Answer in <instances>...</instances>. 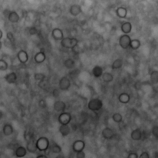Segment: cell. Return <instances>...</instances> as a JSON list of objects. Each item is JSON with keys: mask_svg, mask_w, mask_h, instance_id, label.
Masks as SVG:
<instances>
[{"mask_svg": "<svg viewBox=\"0 0 158 158\" xmlns=\"http://www.w3.org/2000/svg\"><path fill=\"white\" fill-rule=\"evenodd\" d=\"M50 143L49 139L47 137H40L36 141L38 150L41 152H46L49 149Z\"/></svg>", "mask_w": 158, "mask_h": 158, "instance_id": "6da1fadb", "label": "cell"}, {"mask_svg": "<svg viewBox=\"0 0 158 158\" xmlns=\"http://www.w3.org/2000/svg\"><path fill=\"white\" fill-rule=\"evenodd\" d=\"M103 106L102 101L98 98H94L90 100L88 107L92 111H98L101 109Z\"/></svg>", "mask_w": 158, "mask_h": 158, "instance_id": "7a4b0ae2", "label": "cell"}, {"mask_svg": "<svg viewBox=\"0 0 158 158\" xmlns=\"http://www.w3.org/2000/svg\"><path fill=\"white\" fill-rule=\"evenodd\" d=\"M78 42V40L76 38H65L62 40L61 43L64 47L72 49L77 45Z\"/></svg>", "mask_w": 158, "mask_h": 158, "instance_id": "3957f363", "label": "cell"}, {"mask_svg": "<svg viewBox=\"0 0 158 158\" xmlns=\"http://www.w3.org/2000/svg\"><path fill=\"white\" fill-rule=\"evenodd\" d=\"M71 120V115L69 112L61 113L58 117V121L61 125H68Z\"/></svg>", "mask_w": 158, "mask_h": 158, "instance_id": "277c9868", "label": "cell"}, {"mask_svg": "<svg viewBox=\"0 0 158 158\" xmlns=\"http://www.w3.org/2000/svg\"><path fill=\"white\" fill-rule=\"evenodd\" d=\"M71 81L68 78L64 77L59 80V88L62 91H66L68 90L71 86Z\"/></svg>", "mask_w": 158, "mask_h": 158, "instance_id": "5b68a950", "label": "cell"}, {"mask_svg": "<svg viewBox=\"0 0 158 158\" xmlns=\"http://www.w3.org/2000/svg\"><path fill=\"white\" fill-rule=\"evenodd\" d=\"M85 143L82 140H77L75 141L72 145V149L76 153L81 152L84 150L85 148Z\"/></svg>", "mask_w": 158, "mask_h": 158, "instance_id": "8992f818", "label": "cell"}, {"mask_svg": "<svg viewBox=\"0 0 158 158\" xmlns=\"http://www.w3.org/2000/svg\"><path fill=\"white\" fill-rule=\"evenodd\" d=\"M102 137L106 139H112L115 137V135L113 130L109 127H106L102 130Z\"/></svg>", "mask_w": 158, "mask_h": 158, "instance_id": "52a82bcc", "label": "cell"}, {"mask_svg": "<svg viewBox=\"0 0 158 158\" xmlns=\"http://www.w3.org/2000/svg\"><path fill=\"white\" fill-rule=\"evenodd\" d=\"M144 135V133L140 128H136L132 131L131 137L134 141H139L142 139Z\"/></svg>", "mask_w": 158, "mask_h": 158, "instance_id": "ba28073f", "label": "cell"}, {"mask_svg": "<svg viewBox=\"0 0 158 158\" xmlns=\"http://www.w3.org/2000/svg\"><path fill=\"white\" fill-rule=\"evenodd\" d=\"M66 108L65 103L61 101H57L54 104V109L58 112H64Z\"/></svg>", "mask_w": 158, "mask_h": 158, "instance_id": "9c48e42d", "label": "cell"}, {"mask_svg": "<svg viewBox=\"0 0 158 158\" xmlns=\"http://www.w3.org/2000/svg\"><path fill=\"white\" fill-rule=\"evenodd\" d=\"M26 148L27 151L29 153H35L38 150L36 146V142H35V139L27 142Z\"/></svg>", "mask_w": 158, "mask_h": 158, "instance_id": "30bf717a", "label": "cell"}, {"mask_svg": "<svg viewBox=\"0 0 158 158\" xmlns=\"http://www.w3.org/2000/svg\"><path fill=\"white\" fill-rule=\"evenodd\" d=\"M131 44L130 38L128 35H125L121 37L120 40V44L123 48H127Z\"/></svg>", "mask_w": 158, "mask_h": 158, "instance_id": "8fae6325", "label": "cell"}, {"mask_svg": "<svg viewBox=\"0 0 158 158\" xmlns=\"http://www.w3.org/2000/svg\"><path fill=\"white\" fill-rule=\"evenodd\" d=\"M27 151V148L23 146H19L16 149L14 152V155L17 158H22L26 155Z\"/></svg>", "mask_w": 158, "mask_h": 158, "instance_id": "7c38bea8", "label": "cell"}, {"mask_svg": "<svg viewBox=\"0 0 158 158\" xmlns=\"http://www.w3.org/2000/svg\"><path fill=\"white\" fill-rule=\"evenodd\" d=\"M48 150L52 153H59L61 152L62 149L60 146L56 142H52L50 143Z\"/></svg>", "mask_w": 158, "mask_h": 158, "instance_id": "4fadbf2b", "label": "cell"}, {"mask_svg": "<svg viewBox=\"0 0 158 158\" xmlns=\"http://www.w3.org/2000/svg\"><path fill=\"white\" fill-rule=\"evenodd\" d=\"M3 133L5 136H10L14 132V128L12 125L7 123L4 125L3 129Z\"/></svg>", "mask_w": 158, "mask_h": 158, "instance_id": "5bb4252c", "label": "cell"}, {"mask_svg": "<svg viewBox=\"0 0 158 158\" xmlns=\"http://www.w3.org/2000/svg\"><path fill=\"white\" fill-rule=\"evenodd\" d=\"M59 132L63 137L67 136L71 132V128L68 125H61L59 128Z\"/></svg>", "mask_w": 158, "mask_h": 158, "instance_id": "9a60e30c", "label": "cell"}, {"mask_svg": "<svg viewBox=\"0 0 158 158\" xmlns=\"http://www.w3.org/2000/svg\"><path fill=\"white\" fill-rule=\"evenodd\" d=\"M18 58L21 63H26L28 60V55L24 50H21L18 53Z\"/></svg>", "mask_w": 158, "mask_h": 158, "instance_id": "2e32d148", "label": "cell"}, {"mask_svg": "<svg viewBox=\"0 0 158 158\" xmlns=\"http://www.w3.org/2000/svg\"><path fill=\"white\" fill-rule=\"evenodd\" d=\"M5 79L8 84H14L16 81L17 76L14 72H11L5 76Z\"/></svg>", "mask_w": 158, "mask_h": 158, "instance_id": "e0dca14e", "label": "cell"}, {"mask_svg": "<svg viewBox=\"0 0 158 158\" xmlns=\"http://www.w3.org/2000/svg\"><path fill=\"white\" fill-rule=\"evenodd\" d=\"M52 35L54 38L55 40H60L63 39V36H64L63 33H62L60 29H58V28H56L54 30L52 31Z\"/></svg>", "mask_w": 158, "mask_h": 158, "instance_id": "ac0fdd59", "label": "cell"}, {"mask_svg": "<svg viewBox=\"0 0 158 158\" xmlns=\"http://www.w3.org/2000/svg\"><path fill=\"white\" fill-rule=\"evenodd\" d=\"M70 13L74 16L79 14L81 12V8L78 5H72L70 8Z\"/></svg>", "mask_w": 158, "mask_h": 158, "instance_id": "d6986e66", "label": "cell"}, {"mask_svg": "<svg viewBox=\"0 0 158 158\" xmlns=\"http://www.w3.org/2000/svg\"><path fill=\"white\" fill-rule=\"evenodd\" d=\"M92 74L95 78H99L102 75V69L99 66H96L92 70Z\"/></svg>", "mask_w": 158, "mask_h": 158, "instance_id": "ffe728a7", "label": "cell"}, {"mask_svg": "<svg viewBox=\"0 0 158 158\" xmlns=\"http://www.w3.org/2000/svg\"><path fill=\"white\" fill-rule=\"evenodd\" d=\"M119 100L120 102L122 104H127L129 102L130 100V97L127 93H122L119 97Z\"/></svg>", "mask_w": 158, "mask_h": 158, "instance_id": "44dd1931", "label": "cell"}, {"mask_svg": "<svg viewBox=\"0 0 158 158\" xmlns=\"http://www.w3.org/2000/svg\"><path fill=\"white\" fill-rule=\"evenodd\" d=\"M8 19L12 22H17L19 21L20 17L18 14L15 12H12L10 13L8 15Z\"/></svg>", "mask_w": 158, "mask_h": 158, "instance_id": "7402d4cb", "label": "cell"}, {"mask_svg": "<svg viewBox=\"0 0 158 158\" xmlns=\"http://www.w3.org/2000/svg\"><path fill=\"white\" fill-rule=\"evenodd\" d=\"M45 54L42 52H40L36 54L34 57V59L37 63H41L45 60Z\"/></svg>", "mask_w": 158, "mask_h": 158, "instance_id": "603a6c76", "label": "cell"}, {"mask_svg": "<svg viewBox=\"0 0 158 158\" xmlns=\"http://www.w3.org/2000/svg\"><path fill=\"white\" fill-rule=\"evenodd\" d=\"M150 80L151 83L153 84L158 83V71H154L151 73L150 75Z\"/></svg>", "mask_w": 158, "mask_h": 158, "instance_id": "cb8c5ba5", "label": "cell"}, {"mask_svg": "<svg viewBox=\"0 0 158 158\" xmlns=\"http://www.w3.org/2000/svg\"><path fill=\"white\" fill-rule=\"evenodd\" d=\"M102 78L104 81L106 82V83L111 82L113 80V76L110 73H108V72H106V73L103 74Z\"/></svg>", "mask_w": 158, "mask_h": 158, "instance_id": "d4e9b609", "label": "cell"}, {"mask_svg": "<svg viewBox=\"0 0 158 158\" xmlns=\"http://www.w3.org/2000/svg\"><path fill=\"white\" fill-rule=\"evenodd\" d=\"M112 118L113 121L116 123H121L122 121V115L120 113H115L113 114Z\"/></svg>", "mask_w": 158, "mask_h": 158, "instance_id": "484cf974", "label": "cell"}, {"mask_svg": "<svg viewBox=\"0 0 158 158\" xmlns=\"http://www.w3.org/2000/svg\"><path fill=\"white\" fill-rule=\"evenodd\" d=\"M24 138L27 142L35 139L34 134L30 132H26L24 134Z\"/></svg>", "mask_w": 158, "mask_h": 158, "instance_id": "4316f807", "label": "cell"}, {"mask_svg": "<svg viewBox=\"0 0 158 158\" xmlns=\"http://www.w3.org/2000/svg\"><path fill=\"white\" fill-rule=\"evenodd\" d=\"M65 65L67 68H72L74 66V62L72 61L71 59H67V60L65 61Z\"/></svg>", "mask_w": 158, "mask_h": 158, "instance_id": "83f0119b", "label": "cell"}, {"mask_svg": "<svg viewBox=\"0 0 158 158\" xmlns=\"http://www.w3.org/2000/svg\"><path fill=\"white\" fill-rule=\"evenodd\" d=\"M122 66V61L121 60V59H117L115 61L114 64H113L112 68L114 69H118L121 67Z\"/></svg>", "mask_w": 158, "mask_h": 158, "instance_id": "f1b7e54d", "label": "cell"}, {"mask_svg": "<svg viewBox=\"0 0 158 158\" xmlns=\"http://www.w3.org/2000/svg\"><path fill=\"white\" fill-rule=\"evenodd\" d=\"M45 77L44 75L41 73H37L34 75V78L36 80H40L43 81L45 78Z\"/></svg>", "mask_w": 158, "mask_h": 158, "instance_id": "f546056e", "label": "cell"}, {"mask_svg": "<svg viewBox=\"0 0 158 158\" xmlns=\"http://www.w3.org/2000/svg\"><path fill=\"white\" fill-rule=\"evenodd\" d=\"M123 31L125 32V33H129L131 30V25L128 23H126L123 24L122 27Z\"/></svg>", "mask_w": 158, "mask_h": 158, "instance_id": "4dcf8cb0", "label": "cell"}, {"mask_svg": "<svg viewBox=\"0 0 158 158\" xmlns=\"http://www.w3.org/2000/svg\"><path fill=\"white\" fill-rule=\"evenodd\" d=\"M153 135L156 138L158 139V126H155L152 130Z\"/></svg>", "mask_w": 158, "mask_h": 158, "instance_id": "1f68e13d", "label": "cell"}, {"mask_svg": "<svg viewBox=\"0 0 158 158\" xmlns=\"http://www.w3.org/2000/svg\"><path fill=\"white\" fill-rule=\"evenodd\" d=\"M76 158H85V153L84 151H81L76 153Z\"/></svg>", "mask_w": 158, "mask_h": 158, "instance_id": "d6a6232c", "label": "cell"}, {"mask_svg": "<svg viewBox=\"0 0 158 158\" xmlns=\"http://www.w3.org/2000/svg\"><path fill=\"white\" fill-rule=\"evenodd\" d=\"M8 66V65L7 63H6L5 61H4V64L1 63L0 68H1V70H2V71H5V70H7Z\"/></svg>", "mask_w": 158, "mask_h": 158, "instance_id": "836d02e7", "label": "cell"}, {"mask_svg": "<svg viewBox=\"0 0 158 158\" xmlns=\"http://www.w3.org/2000/svg\"><path fill=\"white\" fill-rule=\"evenodd\" d=\"M127 158H138V155L136 153L131 152L128 154Z\"/></svg>", "mask_w": 158, "mask_h": 158, "instance_id": "e575fe53", "label": "cell"}, {"mask_svg": "<svg viewBox=\"0 0 158 158\" xmlns=\"http://www.w3.org/2000/svg\"><path fill=\"white\" fill-rule=\"evenodd\" d=\"M139 158H150V157L148 152H144L141 153V155L139 156Z\"/></svg>", "mask_w": 158, "mask_h": 158, "instance_id": "d590c367", "label": "cell"}, {"mask_svg": "<svg viewBox=\"0 0 158 158\" xmlns=\"http://www.w3.org/2000/svg\"><path fill=\"white\" fill-rule=\"evenodd\" d=\"M58 94H59V92H58V90H54L53 91V95H54V97H58Z\"/></svg>", "mask_w": 158, "mask_h": 158, "instance_id": "8d00e7d4", "label": "cell"}, {"mask_svg": "<svg viewBox=\"0 0 158 158\" xmlns=\"http://www.w3.org/2000/svg\"><path fill=\"white\" fill-rule=\"evenodd\" d=\"M36 158H48L47 155H40L38 156Z\"/></svg>", "mask_w": 158, "mask_h": 158, "instance_id": "74e56055", "label": "cell"}, {"mask_svg": "<svg viewBox=\"0 0 158 158\" xmlns=\"http://www.w3.org/2000/svg\"><path fill=\"white\" fill-rule=\"evenodd\" d=\"M55 158H65L63 155H58Z\"/></svg>", "mask_w": 158, "mask_h": 158, "instance_id": "f35d334b", "label": "cell"}]
</instances>
